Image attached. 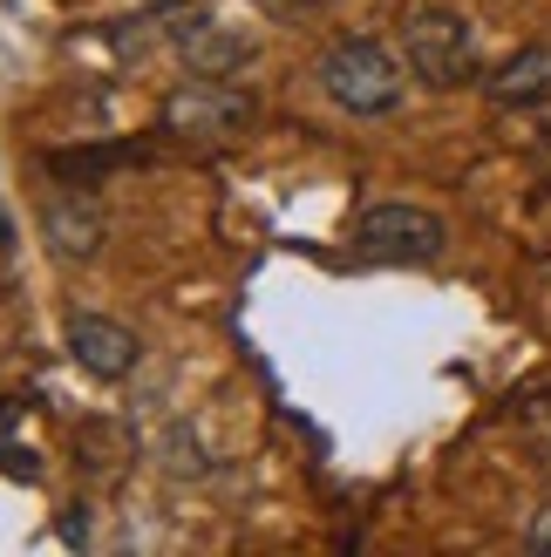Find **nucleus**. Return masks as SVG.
Wrapping results in <instances>:
<instances>
[{
	"label": "nucleus",
	"instance_id": "0eeeda50",
	"mask_svg": "<svg viewBox=\"0 0 551 557\" xmlns=\"http://www.w3.org/2000/svg\"><path fill=\"white\" fill-rule=\"evenodd\" d=\"M177 48H184L191 75H232V69L245 62V54H253V41H245V35H232V27H218L211 14L184 21V27H177Z\"/></svg>",
	"mask_w": 551,
	"mask_h": 557
},
{
	"label": "nucleus",
	"instance_id": "7ed1b4c3",
	"mask_svg": "<svg viewBox=\"0 0 551 557\" xmlns=\"http://www.w3.org/2000/svg\"><path fill=\"white\" fill-rule=\"evenodd\" d=\"M245 123H253V102L218 75H191L184 89L163 96V129H171L177 144H232Z\"/></svg>",
	"mask_w": 551,
	"mask_h": 557
},
{
	"label": "nucleus",
	"instance_id": "39448f33",
	"mask_svg": "<svg viewBox=\"0 0 551 557\" xmlns=\"http://www.w3.org/2000/svg\"><path fill=\"white\" fill-rule=\"evenodd\" d=\"M69 354H75V368L82 374H96V381H123L136 368V333L123 320H102V313H75L69 320Z\"/></svg>",
	"mask_w": 551,
	"mask_h": 557
},
{
	"label": "nucleus",
	"instance_id": "f257e3e1",
	"mask_svg": "<svg viewBox=\"0 0 551 557\" xmlns=\"http://www.w3.org/2000/svg\"><path fill=\"white\" fill-rule=\"evenodd\" d=\"M320 89L334 96L347 116H389L402 102V69L375 35H341L320 54Z\"/></svg>",
	"mask_w": 551,
	"mask_h": 557
},
{
	"label": "nucleus",
	"instance_id": "6e6552de",
	"mask_svg": "<svg viewBox=\"0 0 551 557\" xmlns=\"http://www.w3.org/2000/svg\"><path fill=\"white\" fill-rule=\"evenodd\" d=\"M551 96V48H525L490 75V102H538Z\"/></svg>",
	"mask_w": 551,
	"mask_h": 557
},
{
	"label": "nucleus",
	"instance_id": "9b49d317",
	"mask_svg": "<svg viewBox=\"0 0 551 557\" xmlns=\"http://www.w3.org/2000/svg\"><path fill=\"white\" fill-rule=\"evenodd\" d=\"M253 8H266V14H299V8H314V0H253Z\"/></svg>",
	"mask_w": 551,
	"mask_h": 557
},
{
	"label": "nucleus",
	"instance_id": "20e7f679",
	"mask_svg": "<svg viewBox=\"0 0 551 557\" xmlns=\"http://www.w3.org/2000/svg\"><path fill=\"white\" fill-rule=\"evenodd\" d=\"M443 218L423 211V205H375L362 225H354V245L368 259H389V265H429L443 259Z\"/></svg>",
	"mask_w": 551,
	"mask_h": 557
},
{
	"label": "nucleus",
	"instance_id": "423d86ee",
	"mask_svg": "<svg viewBox=\"0 0 551 557\" xmlns=\"http://www.w3.org/2000/svg\"><path fill=\"white\" fill-rule=\"evenodd\" d=\"M41 238L54 259H96L102 245V205L82 198V190H54L41 205Z\"/></svg>",
	"mask_w": 551,
	"mask_h": 557
},
{
	"label": "nucleus",
	"instance_id": "f03ea898",
	"mask_svg": "<svg viewBox=\"0 0 551 557\" xmlns=\"http://www.w3.org/2000/svg\"><path fill=\"white\" fill-rule=\"evenodd\" d=\"M402 54L429 89H456V82L477 75V41L463 27V14H450V8H408L402 14Z\"/></svg>",
	"mask_w": 551,
	"mask_h": 557
},
{
	"label": "nucleus",
	"instance_id": "1a4fd4ad",
	"mask_svg": "<svg viewBox=\"0 0 551 557\" xmlns=\"http://www.w3.org/2000/svg\"><path fill=\"white\" fill-rule=\"evenodd\" d=\"M525 429H531V449H538V462L551 469V395H538V401L525 408Z\"/></svg>",
	"mask_w": 551,
	"mask_h": 557
},
{
	"label": "nucleus",
	"instance_id": "9d476101",
	"mask_svg": "<svg viewBox=\"0 0 551 557\" xmlns=\"http://www.w3.org/2000/svg\"><path fill=\"white\" fill-rule=\"evenodd\" d=\"M525 544H531V557H551V510L531 517V537H525Z\"/></svg>",
	"mask_w": 551,
	"mask_h": 557
}]
</instances>
